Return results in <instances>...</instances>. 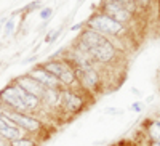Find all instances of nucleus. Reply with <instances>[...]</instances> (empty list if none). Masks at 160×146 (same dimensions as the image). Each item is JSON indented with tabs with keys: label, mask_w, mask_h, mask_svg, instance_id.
Returning a JSON list of instances; mask_svg holds the SVG:
<instances>
[{
	"label": "nucleus",
	"mask_w": 160,
	"mask_h": 146,
	"mask_svg": "<svg viewBox=\"0 0 160 146\" xmlns=\"http://www.w3.org/2000/svg\"><path fill=\"white\" fill-rule=\"evenodd\" d=\"M98 11H101V13H104V15L111 16L112 19H115L117 23L127 26V28H130L131 23L135 21V16H136V15H133L131 11H128L127 8H123L122 5L112 2V0H102Z\"/></svg>",
	"instance_id": "nucleus-7"
},
{
	"label": "nucleus",
	"mask_w": 160,
	"mask_h": 146,
	"mask_svg": "<svg viewBox=\"0 0 160 146\" xmlns=\"http://www.w3.org/2000/svg\"><path fill=\"white\" fill-rule=\"evenodd\" d=\"M19 11H15V13H11V16L10 18H7V21H5V24H3V37L7 39V37H11L13 35V32H15V28H16V15H18Z\"/></svg>",
	"instance_id": "nucleus-12"
},
{
	"label": "nucleus",
	"mask_w": 160,
	"mask_h": 146,
	"mask_svg": "<svg viewBox=\"0 0 160 146\" xmlns=\"http://www.w3.org/2000/svg\"><path fill=\"white\" fill-rule=\"evenodd\" d=\"M2 112H3V109H2V104H0V117H2Z\"/></svg>",
	"instance_id": "nucleus-27"
},
{
	"label": "nucleus",
	"mask_w": 160,
	"mask_h": 146,
	"mask_svg": "<svg viewBox=\"0 0 160 146\" xmlns=\"http://www.w3.org/2000/svg\"><path fill=\"white\" fill-rule=\"evenodd\" d=\"M104 114L118 116V114H123V111H122V109H118V108H106V109H104Z\"/></svg>",
	"instance_id": "nucleus-18"
},
{
	"label": "nucleus",
	"mask_w": 160,
	"mask_h": 146,
	"mask_svg": "<svg viewBox=\"0 0 160 146\" xmlns=\"http://www.w3.org/2000/svg\"><path fill=\"white\" fill-rule=\"evenodd\" d=\"M0 135H2L7 141H15V140L24 137L26 133H24L21 128H15V127L7 125V124L2 121V117H0Z\"/></svg>",
	"instance_id": "nucleus-11"
},
{
	"label": "nucleus",
	"mask_w": 160,
	"mask_h": 146,
	"mask_svg": "<svg viewBox=\"0 0 160 146\" xmlns=\"http://www.w3.org/2000/svg\"><path fill=\"white\" fill-rule=\"evenodd\" d=\"M43 3L42 0H32V2H29L26 7L21 8V13H32V11H37V10H42Z\"/></svg>",
	"instance_id": "nucleus-15"
},
{
	"label": "nucleus",
	"mask_w": 160,
	"mask_h": 146,
	"mask_svg": "<svg viewBox=\"0 0 160 146\" xmlns=\"http://www.w3.org/2000/svg\"><path fill=\"white\" fill-rule=\"evenodd\" d=\"M130 108H131V111H135V112H142L144 104H142L141 101H135V103H133V104L130 106Z\"/></svg>",
	"instance_id": "nucleus-19"
},
{
	"label": "nucleus",
	"mask_w": 160,
	"mask_h": 146,
	"mask_svg": "<svg viewBox=\"0 0 160 146\" xmlns=\"http://www.w3.org/2000/svg\"><path fill=\"white\" fill-rule=\"evenodd\" d=\"M77 85L80 90H83L88 96H95L101 93L104 88V68L101 66H91L88 69L75 71Z\"/></svg>",
	"instance_id": "nucleus-3"
},
{
	"label": "nucleus",
	"mask_w": 160,
	"mask_h": 146,
	"mask_svg": "<svg viewBox=\"0 0 160 146\" xmlns=\"http://www.w3.org/2000/svg\"><path fill=\"white\" fill-rule=\"evenodd\" d=\"M5 21H7V18H5V16H2V18H0V31L3 29V24H5Z\"/></svg>",
	"instance_id": "nucleus-25"
},
{
	"label": "nucleus",
	"mask_w": 160,
	"mask_h": 146,
	"mask_svg": "<svg viewBox=\"0 0 160 146\" xmlns=\"http://www.w3.org/2000/svg\"><path fill=\"white\" fill-rule=\"evenodd\" d=\"M11 82H15L16 85H19L22 90H26L28 93H31V95H34L35 98H38L40 101H42V98L45 96V93H47V90L48 88H45L42 84H38L35 79H32L29 74H22V76H18V77H15Z\"/></svg>",
	"instance_id": "nucleus-9"
},
{
	"label": "nucleus",
	"mask_w": 160,
	"mask_h": 146,
	"mask_svg": "<svg viewBox=\"0 0 160 146\" xmlns=\"http://www.w3.org/2000/svg\"><path fill=\"white\" fill-rule=\"evenodd\" d=\"M2 109H3L2 114L7 116V117H10L26 135H31V137L38 138L40 135L45 133V130H47L45 121H43L42 117H38L37 114H28V112L11 111V109H7L5 106H2Z\"/></svg>",
	"instance_id": "nucleus-2"
},
{
	"label": "nucleus",
	"mask_w": 160,
	"mask_h": 146,
	"mask_svg": "<svg viewBox=\"0 0 160 146\" xmlns=\"http://www.w3.org/2000/svg\"><path fill=\"white\" fill-rule=\"evenodd\" d=\"M10 146H40L38 138L31 137V135H24L15 141H10Z\"/></svg>",
	"instance_id": "nucleus-13"
},
{
	"label": "nucleus",
	"mask_w": 160,
	"mask_h": 146,
	"mask_svg": "<svg viewBox=\"0 0 160 146\" xmlns=\"http://www.w3.org/2000/svg\"><path fill=\"white\" fill-rule=\"evenodd\" d=\"M62 26H59V28H56V29H51V31H48L47 34H45V39H43V42L47 44V45H51V44H55L58 39H59V35H61V32H62Z\"/></svg>",
	"instance_id": "nucleus-14"
},
{
	"label": "nucleus",
	"mask_w": 160,
	"mask_h": 146,
	"mask_svg": "<svg viewBox=\"0 0 160 146\" xmlns=\"http://www.w3.org/2000/svg\"><path fill=\"white\" fill-rule=\"evenodd\" d=\"M88 95L83 90H80L78 87L75 88H61V106L59 111L66 116H77L82 111H85L88 104Z\"/></svg>",
	"instance_id": "nucleus-4"
},
{
	"label": "nucleus",
	"mask_w": 160,
	"mask_h": 146,
	"mask_svg": "<svg viewBox=\"0 0 160 146\" xmlns=\"http://www.w3.org/2000/svg\"><path fill=\"white\" fill-rule=\"evenodd\" d=\"M2 13H3V11H0V18H2V16H3V15H2Z\"/></svg>",
	"instance_id": "nucleus-28"
},
{
	"label": "nucleus",
	"mask_w": 160,
	"mask_h": 146,
	"mask_svg": "<svg viewBox=\"0 0 160 146\" xmlns=\"http://www.w3.org/2000/svg\"><path fill=\"white\" fill-rule=\"evenodd\" d=\"M133 2L138 5V8H146V7L152 2V0H133Z\"/></svg>",
	"instance_id": "nucleus-21"
},
{
	"label": "nucleus",
	"mask_w": 160,
	"mask_h": 146,
	"mask_svg": "<svg viewBox=\"0 0 160 146\" xmlns=\"http://www.w3.org/2000/svg\"><path fill=\"white\" fill-rule=\"evenodd\" d=\"M0 146H10V141H7L2 135H0Z\"/></svg>",
	"instance_id": "nucleus-23"
},
{
	"label": "nucleus",
	"mask_w": 160,
	"mask_h": 146,
	"mask_svg": "<svg viewBox=\"0 0 160 146\" xmlns=\"http://www.w3.org/2000/svg\"><path fill=\"white\" fill-rule=\"evenodd\" d=\"M28 74H29L32 79H35L38 84H42L45 88H48V90H61V88H62V85L59 84L58 79L53 76V74H50L48 71H45L38 63L32 66V69H31Z\"/></svg>",
	"instance_id": "nucleus-8"
},
{
	"label": "nucleus",
	"mask_w": 160,
	"mask_h": 146,
	"mask_svg": "<svg viewBox=\"0 0 160 146\" xmlns=\"http://www.w3.org/2000/svg\"><path fill=\"white\" fill-rule=\"evenodd\" d=\"M154 101V96L151 95V96H148V100H146V103H152Z\"/></svg>",
	"instance_id": "nucleus-26"
},
{
	"label": "nucleus",
	"mask_w": 160,
	"mask_h": 146,
	"mask_svg": "<svg viewBox=\"0 0 160 146\" xmlns=\"http://www.w3.org/2000/svg\"><path fill=\"white\" fill-rule=\"evenodd\" d=\"M45 71H48L50 74H53L59 84L62 85V88H75L78 87L77 85V76H75V69L72 66L62 60V58H58V60H47L43 63H38Z\"/></svg>",
	"instance_id": "nucleus-5"
},
{
	"label": "nucleus",
	"mask_w": 160,
	"mask_h": 146,
	"mask_svg": "<svg viewBox=\"0 0 160 146\" xmlns=\"http://www.w3.org/2000/svg\"><path fill=\"white\" fill-rule=\"evenodd\" d=\"M0 48H2V40H0Z\"/></svg>",
	"instance_id": "nucleus-29"
},
{
	"label": "nucleus",
	"mask_w": 160,
	"mask_h": 146,
	"mask_svg": "<svg viewBox=\"0 0 160 146\" xmlns=\"http://www.w3.org/2000/svg\"><path fill=\"white\" fill-rule=\"evenodd\" d=\"M144 132H146V138L149 141L160 144V119H149V121H146Z\"/></svg>",
	"instance_id": "nucleus-10"
},
{
	"label": "nucleus",
	"mask_w": 160,
	"mask_h": 146,
	"mask_svg": "<svg viewBox=\"0 0 160 146\" xmlns=\"http://www.w3.org/2000/svg\"><path fill=\"white\" fill-rule=\"evenodd\" d=\"M85 28L93 29V31L99 32L101 35L108 37L109 40H112L118 47V50H122L120 42L127 40V35L130 32V28L117 23L115 19H112L111 16L104 15V13H101V11L91 13V15L88 16V19L85 21Z\"/></svg>",
	"instance_id": "nucleus-1"
},
{
	"label": "nucleus",
	"mask_w": 160,
	"mask_h": 146,
	"mask_svg": "<svg viewBox=\"0 0 160 146\" xmlns=\"http://www.w3.org/2000/svg\"><path fill=\"white\" fill-rule=\"evenodd\" d=\"M112 2H115V3H118V5H122L123 8H127L128 11H131L133 15H136L138 13V5L133 2V0H112Z\"/></svg>",
	"instance_id": "nucleus-16"
},
{
	"label": "nucleus",
	"mask_w": 160,
	"mask_h": 146,
	"mask_svg": "<svg viewBox=\"0 0 160 146\" xmlns=\"http://www.w3.org/2000/svg\"><path fill=\"white\" fill-rule=\"evenodd\" d=\"M37 60H38L37 55H31V56H28L26 60H22V64H31V63H35Z\"/></svg>",
	"instance_id": "nucleus-22"
},
{
	"label": "nucleus",
	"mask_w": 160,
	"mask_h": 146,
	"mask_svg": "<svg viewBox=\"0 0 160 146\" xmlns=\"http://www.w3.org/2000/svg\"><path fill=\"white\" fill-rule=\"evenodd\" d=\"M88 55L91 56L93 63H95L96 66L108 68V66H112V64H115L120 60V56H122V50H118V47L112 40L106 39L101 45L91 48L88 51Z\"/></svg>",
	"instance_id": "nucleus-6"
},
{
	"label": "nucleus",
	"mask_w": 160,
	"mask_h": 146,
	"mask_svg": "<svg viewBox=\"0 0 160 146\" xmlns=\"http://www.w3.org/2000/svg\"><path fill=\"white\" fill-rule=\"evenodd\" d=\"M131 93H133V95H136V96H141V91H139L138 88H131Z\"/></svg>",
	"instance_id": "nucleus-24"
},
{
	"label": "nucleus",
	"mask_w": 160,
	"mask_h": 146,
	"mask_svg": "<svg viewBox=\"0 0 160 146\" xmlns=\"http://www.w3.org/2000/svg\"><path fill=\"white\" fill-rule=\"evenodd\" d=\"M38 16L42 18L43 21L51 19V18H53V8H51V7H45V8H42V10H40V13H38Z\"/></svg>",
	"instance_id": "nucleus-17"
},
{
	"label": "nucleus",
	"mask_w": 160,
	"mask_h": 146,
	"mask_svg": "<svg viewBox=\"0 0 160 146\" xmlns=\"http://www.w3.org/2000/svg\"><path fill=\"white\" fill-rule=\"evenodd\" d=\"M83 28H85V21H82V23H77V24L71 26V32H77V31H82Z\"/></svg>",
	"instance_id": "nucleus-20"
}]
</instances>
